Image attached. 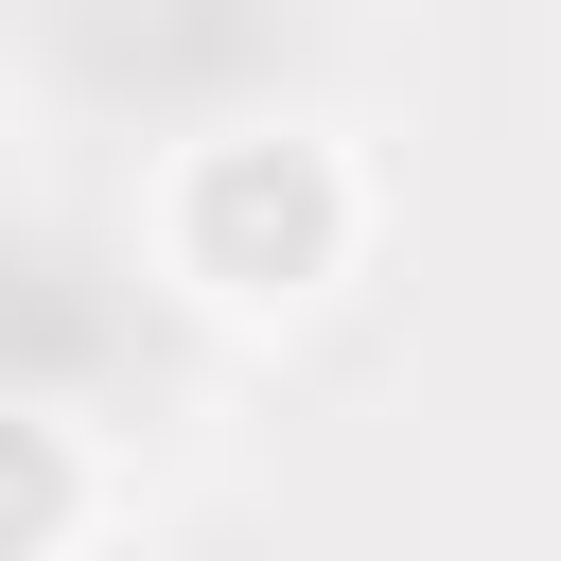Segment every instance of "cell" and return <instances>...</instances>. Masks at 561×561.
I'll return each mask as SVG.
<instances>
[{
  "label": "cell",
  "instance_id": "cell-1",
  "mask_svg": "<svg viewBox=\"0 0 561 561\" xmlns=\"http://www.w3.org/2000/svg\"><path fill=\"white\" fill-rule=\"evenodd\" d=\"M333 245H351V193L316 140H210L193 158V263L228 298H298V280H333Z\"/></svg>",
  "mask_w": 561,
  "mask_h": 561
},
{
  "label": "cell",
  "instance_id": "cell-2",
  "mask_svg": "<svg viewBox=\"0 0 561 561\" xmlns=\"http://www.w3.org/2000/svg\"><path fill=\"white\" fill-rule=\"evenodd\" d=\"M88 491H70V438L53 421H0V543H53Z\"/></svg>",
  "mask_w": 561,
  "mask_h": 561
}]
</instances>
